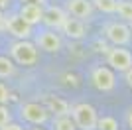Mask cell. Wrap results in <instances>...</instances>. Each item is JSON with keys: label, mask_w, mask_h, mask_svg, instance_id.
<instances>
[{"label": "cell", "mask_w": 132, "mask_h": 130, "mask_svg": "<svg viewBox=\"0 0 132 130\" xmlns=\"http://www.w3.org/2000/svg\"><path fill=\"white\" fill-rule=\"evenodd\" d=\"M126 126L132 130V108H130V110L126 112Z\"/></svg>", "instance_id": "25"}, {"label": "cell", "mask_w": 132, "mask_h": 130, "mask_svg": "<svg viewBox=\"0 0 132 130\" xmlns=\"http://www.w3.org/2000/svg\"><path fill=\"white\" fill-rule=\"evenodd\" d=\"M71 118L75 120L79 130H97L99 124V114L95 110V107L87 103H79L71 108Z\"/></svg>", "instance_id": "2"}, {"label": "cell", "mask_w": 132, "mask_h": 130, "mask_svg": "<svg viewBox=\"0 0 132 130\" xmlns=\"http://www.w3.org/2000/svg\"><path fill=\"white\" fill-rule=\"evenodd\" d=\"M8 4H10V0H0V10H2V8H6Z\"/></svg>", "instance_id": "26"}, {"label": "cell", "mask_w": 132, "mask_h": 130, "mask_svg": "<svg viewBox=\"0 0 132 130\" xmlns=\"http://www.w3.org/2000/svg\"><path fill=\"white\" fill-rule=\"evenodd\" d=\"M106 65H109L110 69L118 71V73H126L128 69H132V53L130 49L126 47H110L106 51Z\"/></svg>", "instance_id": "4"}, {"label": "cell", "mask_w": 132, "mask_h": 130, "mask_svg": "<svg viewBox=\"0 0 132 130\" xmlns=\"http://www.w3.org/2000/svg\"><path fill=\"white\" fill-rule=\"evenodd\" d=\"M116 14L122 18V22L132 24V0H118V8Z\"/></svg>", "instance_id": "14"}, {"label": "cell", "mask_w": 132, "mask_h": 130, "mask_svg": "<svg viewBox=\"0 0 132 130\" xmlns=\"http://www.w3.org/2000/svg\"><path fill=\"white\" fill-rule=\"evenodd\" d=\"M97 130H118V120L114 116H99Z\"/></svg>", "instance_id": "18"}, {"label": "cell", "mask_w": 132, "mask_h": 130, "mask_svg": "<svg viewBox=\"0 0 132 130\" xmlns=\"http://www.w3.org/2000/svg\"><path fill=\"white\" fill-rule=\"evenodd\" d=\"M105 36L112 45L124 47L132 42V30L126 22H109L105 26Z\"/></svg>", "instance_id": "3"}, {"label": "cell", "mask_w": 132, "mask_h": 130, "mask_svg": "<svg viewBox=\"0 0 132 130\" xmlns=\"http://www.w3.org/2000/svg\"><path fill=\"white\" fill-rule=\"evenodd\" d=\"M44 107L47 108L50 112H53L55 116H69V114H71V108H73V107H69L67 101H63V99H59V97H53V95L44 97Z\"/></svg>", "instance_id": "11"}, {"label": "cell", "mask_w": 132, "mask_h": 130, "mask_svg": "<svg viewBox=\"0 0 132 130\" xmlns=\"http://www.w3.org/2000/svg\"><path fill=\"white\" fill-rule=\"evenodd\" d=\"M36 45H38L39 49L47 51V53H55V51H59V49H61V38H59V34L47 30V32H42L38 36Z\"/></svg>", "instance_id": "9"}, {"label": "cell", "mask_w": 132, "mask_h": 130, "mask_svg": "<svg viewBox=\"0 0 132 130\" xmlns=\"http://www.w3.org/2000/svg\"><path fill=\"white\" fill-rule=\"evenodd\" d=\"M130 30H132V24H130Z\"/></svg>", "instance_id": "28"}, {"label": "cell", "mask_w": 132, "mask_h": 130, "mask_svg": "<svg viewBox=\"0 0 132 130\" xmlns=\"http://www.w3.org/2000/svg\"><path fill=\"white\" fill-rule=\"evenodd\" d=\"M8 99H10V91H8V87L4 83H0V104L8 103Z\"/></svg>", "instance_id": "20"}, {"label": "cell", "mask_w": 132, "mask_h": 130, "mask_svg": "<svg viewBox=\"0 0 132 130\" xmlns=\"http://www.w3.org/2000/svg\"><path fill=\"white\" fill-rule=\"evenodd\" d=\"M20 2H22V4H42L44 6L45 0H20Z\"/></svg>", "instance_id": "24"}, {"label": "cell", "mask_w": 132, "mask_h": 130, "mask_svg": "<svg viewBox=\"0 0 132 130\" xmlns=\"http://www.w3.org/2000/svg\"><path fill=\"white\" fill-rule=\"evenodd\" d=\"M91 81H93L95 89H99L103 93H109L114 89L116 85V75H114V69H110L106 65H99L91 71Z\"/></svg>", "instance_id": "5"}, {"label": "cell", "mask_w": 132, "mask_h": 130, "mask_svg": "<svg viewBox=\"0 0 132 130\" xmlns=\"http://www.w3.org/2000/svg\"><path fill=\"white\" fill-rule=\"evenodd\" d=\"M67 12L63 10V8H59V6H47L45 8V12H44V24L45 26H50V28H63V24H65V20H67Z\"/></svg>", "instance_id": "10"}, {"label": "cell", "mask_w": 132, "mask_h": 130, "mask_svg": "<svg viewBox=\"0 0 132 130\" xmlns=\"http://www.w3.org/2000/svg\"><path fill=\"white\" fill-rule=\"evenodd\" d=\"M10 55L18 65H34L38 61V45L32 43L30 39H18L10 45Z\"/></svg>", "instance_id": "1"}, {"label": "cell", "mask_w": 132, "mask_h": 130, "mask_svg": "<svg viewBox=\"0 0 132 130\" xmlns=\"http://www.w3.org/2000/svg\"><path fill=\"white\" fill-rule=\"evenodd\" d=\"M34 130H42V128H34Z\"/></svg>", "instance_id": "27"}, {"label": "cell", "mask_w": 132, "mask_h": 130, "mask_svg": "<svg viewBox=\"0 0 132 130\" xmlns=\"http://www.w3.org/2000/svg\"><path fill=\"white\" fill-rule=\"evenodd\" d=\"M14 71H16V67H14L12 59H8V57H4V55H0V79H8V77H12V75H14Z\"/></svg>", "instance_id": "17"}, {"label": "cell", "mask_w": 132, "mask_h": 130, "mask_svg": "<svg viewBox=\"0 0 132 130\" xmlns=\"http://www.w3.org/2000/svg\"><path fill=\"white\" fill-rule=\"evenodd\" d=\"M44 8L42 4H22L20 8V16L28 22V24H38V22H44Z\"/></svg>", "instance_id": "13"}, {"label": "cell", "mask_w": 132, "mask_h": 130, "mask_svg": "<svg viewBox=\"0 0 132 130\" xmlns=\"http://www.w3.org/2000/svg\"><path fill=\"white\" fill-rule=\"evenodd\" d=\"M6 30L16 39H30L32 38V24H28V22L20 16V12L6 18Z\"/></svg>", "instance_id": "6"}, {"label": "cell", "mask_w": 132, "mask_h": 130, "mask_svg": "<svg viewBox=\"0 0 132 130\" xmlns=\"http://www.w3.org/2000/svg\"><path fill=\"white\" fill-rule=\"evenodd\" d=\"M67 12L73 18L79 20H87L93 14V0H67Z\"/></svg>", "instance_id": "8"}, {"label": "cell", "mask_w": 132, "mask_h": 130, "mask_svg": "<svg viewBox=\"0 0 132 130\" xmlns=\"http://www.w3.org/2000/svg\"><path fill=\"white\" fill-rule=\"evenodd\" d=\"M20 114H22L24 120L32 122V124H44L45 120H47L50 110L39 103H24L20 107Z\"/></svg>", "instance_id": "7"}, {"label": "cell", "mask_w": 132, "mask_h": 130, "mask_svg": "<svg viewBox=\"0 0 132 130\" xmlns=\"http://www.w3.org/2000/svg\"><path fill=\"white\" fill-rule=\"evenodd\" d=\"M0 130H24L20 124H14V122H10V124H6L4 128H0Z\"/></svg>", "instance_id": "22"}, {"label": "cell", "mask_w": 132, "mask_h": 130, "mask_svg": "<svg viewBox=\"0 0 132 130\" xmlns=\"http://www.w3.org/2000/svg\"><path fill=\"white\" fill-rule=\"evenodd\" d=\"M61 32L71 39H81V38H85V24L79 18H67L63 28H61Z\"/></svg>", "instance_id": "12"}, {"label": "cell", "mask_w": 132, "mask_h": 130, "mask_svg": "<svg viewBox=\"0 0 132 130\" xmlns=\"http://www.w3.org/2000/svg\"><path fill=\"white\" fill-rule=\"evenodd\" d=\"M93 6L99 8L101 12H105V14H116L118 0H93Z\"/></svg>", "instance_id": "16"}, {"label": "cell", "mask_w": 132, "mask_h": 130, "mask_svg": "<svg viewBox=\"0 0 132 130\" xmlns=\"http://www.w3.org/2000/svg\"><path fill=\"white\" fill-rule=\"evenodd\" d=\"M53 128L55 130H77V124H75V120L71 118V114H69V116H55Z\"/></svg>", "instance_id": "15"}, {"label": "cell", "mask_w": 132, "mask_h": 130, "mask_svg": "<svg viewBox=\"0 0 132 130\" xmlns=\"http://www.w3.org/2000/svg\"><path fill=\"white\" fill-rule=\"evenodd\" d=\"M6 124H10V110L4 104H0V128H4Z\"/></svg>", "instance_id": "19"}, {"label": "cell", "mask_w": 132, "mask_h": 130, "mask_svg": "<svg viewBox=\"0 0 132 130\" xmlns=\"http://www.w3.org/2000/svg\"><path fill=\"white\" fill-rule=\"evenodd\" d=\"M124 83H126V85L132 89V69H128L126 73H124Z\"/></svg>", "instance_id": "21"}, {"label": "cell", "mask_w": 132, "mask_h": 130, "mask_svg": "<svg viewBox=\"0 0 132 130\" xmlns=\"http://www.w3.org/2000/svg\"><path fill=\"white\" fill-rule=\"evenodd\" d=\"M6 18H8V16H4L2 10H0V32H4V30H6Z\"/></svg>", "instance_id": "23"}]
</instances>
